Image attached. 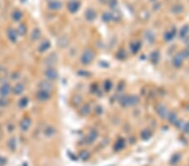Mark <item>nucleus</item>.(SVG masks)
Returning a JSON list of instances; mask_svg holds the SVG:
<instances>
[{"label":"nucleus","mask_w":189,"mask_h":166,"mask_svg":"<svg viewBox=\"0 0 189 166\" xmlns=\"http://www.w3.org/2000/svg\"><path fill=\"white\" fill-rule=\"evenodd\" d=\"M80 3L79 2H77V1H72V2H70L67 5V9L69 10V12L70 13H72V14H74V13H76L77 10L79 9L80 8Z\"/></svg>","instance_id":"12"},{"label":"nucleus","mask_w":189,"mask_h":166,"mask_svg":"<svg viewBox=\"0 0 189 166\" xmlns=\"http://www.w3.org/2000/svg\"><path fill=\"white\" fill-rule=\"evenodd\" d=\"M28 104H29V98H28L27 97H21V98L19 100L18 105L20 108H26L28 106Z\"/></svg>","instance_id":"23"},{"label":"nucleus","mask_w":189,"mask_h":166,"mask_svg":"<svg viewBox=\"0 0 189 166\" xmlns=\"http://www.w3.org/2000/svg\"><path fill=\"white\" fill-rule=\"evenodd\" d=\"M62 44H64V47L67 45L68 43H67V38L62 37V39H60V41H59V45H60V46H62Z\"/></svg>","instance_id":"37"},{"label":"nucleus","mask_w":189,"mask_h":166,"mask_svg":"<svg viewBox=\"0 0 189 166\" xmlns=\"http://www.w3.org/2000/svg\"><path fill=\"white\" fill-rule=\"evenodd\" d=\"M189 33V26L188 25H184L183 27L181 29L180 33H179V37L181 39H184L186 38Z\"/></svg>","instance_id":"24"},{"label":"nucleus","mask_w":189,"mask_h":166,"mask_svg":"<svg viewBox=\"0 0 189 166\" xmlns=\"http://www.w3.org/2000/svg\"><path fill=\"white\" fill-rule=\"evenodd\" d=\"M81 114L82 115H83V116H87V114H89V112H90V108H89V106L88 105H85V106H83L81 109Z\"/></svg>","instance_id":"31"},{"label":"nucleus","mask_w":189,"mask_h":166,"mask_svg":"<svg viewBox=\"0 0 189 166\" xmlns=\"http://www.w3.org/2000/svg\"><path fill=\"white\" fill-rule=\"evenodd\" d=\"M140 137L143 140H147L150 137H151V132L149 129H145L141 132V134H140Z\"/></svg>","instance_id":"27"},{"label":"nucleus","mask_w":189,"mask_h":166,"mask_svg":"<svg viewBox=\"0 0 189 166\" xmlns=\"http://www.w3.org/2000/svg\"><path fill=\"white\" fill-rule=\"evenodd\" d=\"M6 163V159L4 158L0 157V166H4Z\"/></svg>","instance_id":"41"},{"label":"nucleus","mask_w":189,"mask_h":166,"mask_svg":"<svg viewBox=\"0 0 189 166\" xmlns=\"http://www.w3.org/2000/svg\"><path fill=\"white\" fill-rule=\"evenodd\" d=\"M7 36H8V39L9 40V41H11L12 43H15L16 41H18L19 35L17 33V30H14V29L9 28V30H7Z\"/></svg>","instance_id":"7"},{"label":"nucleus","mask_w":189,"mask_h":166,"mask_svg":"<svg viewBox=\"0 0 189 166\" xmlns=\"http://www.w3.org/2000/svg\"><path fill=\"white\" fill-rule=\"evenodd\" d=\"M0 71H1V70H0Z\"/></svg>","instance_id":"42"},{"label":"nucleus","mask_w":189,"mask_h":166,"mask_svg":"<svg viewBox=\"0 0 189 166\" xmlns=\"http://www.w3.org/2000/svg\"><path fill=\"white\" fill-rule=\"evenodd\" d=\"M9 147L10 148V149H12V150H14L15 147H16V140L15 139H11L9 141Z\"/></svg>","instance_id":"35"},{"label":"nucleus","mask_w":189,"mask_h":166,"mask_svg":"<svg viewBox=\"0 0 189 166\" xmlns=\"http://www.w3.org/2000/svg\"><path fill=\"white\" fill-rule=\"evenodd\" d=\"M57 55L56 53H52V54L49 55L45 59V65H47L48 66H52L54 64L56 63L57 61Z\"/></svg>","instance_id":"9"},{"label":"nucleus","mask_w":189,"mask_h":166,"mask_svg":"<svg viewBox=\"0 0 189 166\" xmlns=\"http://www.w3.org/2000/svg\"><path fill=\"white\" fill-rule=\"evenodd\" d=\"M176 35V29H173L172 30H170V31H167L165 33L164 35V38L167 41H171V40H173V38L175 37Z\"/></svg>","instance_id":"22"},{"label":"nucleus","mask_w":189,"mask_h":166,"mask_svg":"<svg viewBox=\"0 0 189 166\" xmlns=\"http://www.w3.org/2000/svg\"><path fill=\"white\" fill-rule=\"evenodd\" d=\"M23 14L21 11L19 10H14V12L12 13V18L14 19L15 22H18L19 21L21 18H22Z\"/></svg>","instance_id":"26"},{"label":"nucleus","mask_w":189,"mask_h":166,"mask_svg":"<svg viewBox=\"0 0 189 166\" xmlns=\"http://www.w3.org/2000/svg\"><path fill=\"white\" fill-rule=\"evenodd\" d=\"M94 57L95 54L93 50L91 49H87L82 52L81 58H80V61L82 65L87 66V65H89L94 60Z\"/></svg>","instance_id":"1"},{"label":"nucleus","mask_w":189,"mask_h":166,"mask_svg":"<svg viewBox=\"0 0 189 166\" xmlns=\"http://www.w3.org/2000/svg\"><path fill=\"white\" fill-rule=\"evenodd\" d=\"M139 103V97L137 96L132 95V96H125L120 99V104L124 107L127 106H135Z\"/></svg>","instance_id":"2"},{"label":"nucleus","mask_w":189,"mask_h":166,"mask_svg":"<svg viewBox=\"0 0 189 166\" xmlns=\"http://www.w3.org/2000/svg\"><path fill=\"white\" fill-rule=\"evenodd\" d=\"M145 38L147 42H149L150 44H152L155 40H156V36L152 31H146L145 35Z\"/></svg>","instance_id":"19"},{"label":"nucleus","mask_w":189,"mask_h":166,"mask_svg":"<svg viewBox=\"0 0 189 166\" xmlns=\"http://www.w3.org/2000/svg\"><path fill=\"white\" fill-rule=\"evenodd\" d=\"M125 140L123 139H119L116 141V143H115L114 146H113V148H114L115 151H117L118 152V151L122 150L123 148H125Z\"/></svg>","instance_id":"17"},{"label":"nucleus","mask_w":189,"mask_h":166,"mask_svg":"<svg viewBox=\"0 0 189 166\" xmlns=\"http://www.w3.org/2000/svg\"><path fill=\"white\" fill-rule=\"evenodd\" d=\"M50 46H51L50 42L46 40V41H42L41 44L39 45V46H38V50L40 52H41V53H43V52H45L46 50H48L50 48Z\"/></svg>","instance_id":"14"},{"label":"nucleus","mask_w":189,"mask_h":166,"mask_svg":"<svg viewBox=\"0 0 189 166\" xmlns=\"http://www.w3.org/2000/svg\"><path fill=\"white\" fill-rule=\"evenodd\" d=\"M102 18H103V20H104V22H110L113 19V15L110 14V13H105V14H104V15H103Z\"/></svg>","instance_id":"32"},{"label":"nucleus","mask_w":189,"mask_h":166,"mask_svg":"<svg viewBox=\"0 0 189 166\" xmlns=\"http://www.w3.org/2000/svg\"><path fill=\"white\" fill-rule=\"evenodd\" d=\"M180 155L178 154V153H176V154H174L172 157H171V165H176V164H177L178 163V161L180 160Z\"/></svg>","instance_id":"33"},{"label":"nucleus","mask_w":189,"mask_h":166,"mask_svg":"<svg viewBox=\"0 0 189 166\" xmlns=\"http://www.w3.org/2000/svg\"><path fill=\"white\" fill-rule=\"evenodd\" d=\"M85 18L87 21H93L94 20L95 18H96V13L93 9H87L85 12Z\"/></svg>","instance_id":"16"},{"label":"nucleus","mask_w":189,"mask_h":166,"mask_svg":"<svg viewBox=\"0 0 189 166\" xmlns=\"http://www.w3.org/2000/svg\"><path fill=\"white\" fill-rule=\"evenodd\" d=\"M156 112L157 113L159 114V116L162 118H165V117H167V115H168V110H167V108L164 106V105H158L157 107H156Z\"/></svg>","instance_id":"13"},{"label":"nucleus","mask_w":189,"mask_h":166,"mask_svg":"<svg viewBox=\"0 0 189 166\" xmlns=\"http://www.w3.org/2000/svg\"><path fill=\"white\" fill-rule=\"evenodd\" d=\"M97 137H98V132L96 130L91 131L89 134L87 135V143L92 144L95 139H97Z\"/></svg>","instance_id":"18"},{"label":"nucleus","mask_w":189,"mask_h":166,"mask_svg":"<svg viewBox=\"0 0 189 166\" xmlns=\"http://www.w3.org/2000/svg\"><path fill=\"white\" fill-rule=\"evenodd\" d=\"M24 88H25L24 84L23 82H19L17 84H15L14 87L12 88V92H13L14 95L19 96V95H21L23 92H24Z\"/></svg>","instance_id":"8"},{"label":"nucleus","mask_w":189,"mask_h":166,"mask_svg":"<svg viewBox=\"0 0 189 166\" xmlns=\"http://www.w3.org/2000/svg\"><path fill=\"white\" fill-rule=\"evenodd\" d=\"M16 30H17V33H18L19 35L24 36L26 34V32H27V27H26V25L24 24H20Z\"/></svg>","instance_id":"21"},{"label":"nucleus","mask_w":189,"mask_h":166,"mask_svg":"<svg viewBox=\"0 0 189 166\" xmlns=\"http://www.w3.org/2000/svg\"><path fill=\"white\" fill-rule=\"evenodd\" d=\"M31 123L32 121L30 117H24L22 120L20 121V122H19V128H20V129H21L23 132H26V131L29 130V128H30Z\"/></svg>","instance_id":"6"},{"label":"nucleus","mask_w":189,"mask_h":166,"mask_svg":"<svg viewBox=\"0 0 189 166\" xmlns=\"http://www.w3.org/2000/svg\"><path fill=\"white\" fill-rule=\"evenodd\" d=\"M39 87H40V89H43V90L51 91V90H52L53 87H54V86H53V84H52L50 81L45 80V81H41V82L39 83Z\"/></svg>","instance_id":"10"},{"label":"nucleus","mask_w":189,"mask_h":166,"mask_svg":"<svg viewBox=\"0 0 189 166\" xmlns=\"http://www.w3.org/2000/svg\"><path fill=\"white\" fill-rule=\"evenodd\" d=\"M112 88V83L110 81H106V82L104 83V89L105 91H110V89Z\"/></svg>","instance_id":"36"},{"label":"nucleus","mask_w":189,"mask_h":166,"mask_svg":"<svg viewBox=\"0 0 189 166\" xmlns=\"http://www.w3.org/2000/svg\"><path fill=\"white\" fill-rule=\"evenodd\" d=\"M44 76L48 81H55L58 77V72L53 66H48L44 72Z\"/></svg>","instance_id":"3"},{"label":"nucleus","mask_w":189,"mask_h":166,"mask_svg":"<svg viewBox=\"0 0 189 166\" xmlns=\"http://www.w3.org/2000/svg\"><path fill=\"white\" fill-rule=\"evenodd\" d=\"M182 55V56H183V58L186 59V58H189V49H184L182 52H181Z\"/></svg>","instance_id":"38"},{"label":"nucleus","mask_w":189,"mask_h":166,"mask_svg":"<svg viewBox=\"0 0 189 166\" xmlns=\"http://www.w3.org/2000/svg\"><path fill=\"white\" fill-rule=\"evenodd\" d=\"M12 92V86L9 83H4L0 86V96L1 97H6Z\"/></svg>","instance_id":"5"},{"label":"nucleus","mask_w":189,"mask_h":166,"mask_svg":"<svg viewBox=\"0 0 189 166\" xmlns=\"http://www.w3.org/2000/svg\"><path fill=\"white\" fill-rule=\"evenodd\" d=\"M62 8V4L59 1H51L48 4V9H50V10H54V11H56V10H59Z\"/></svg>","instance_id":"15"},{"label":"nucleus","mask_w":189,"mask_h":166,"mask_svg":"<svg viewBox=\"0 0 189 166\" xmlns=\"http://www.w3.org/2000/svg\"><path fill=\"white\" fill-rule=\"evenodd\" d=\"M184 132L186 133V134H189V122H188V123H186L184 126Z\"/></svg>","instance_id":"40"},{"label":"nucleus","mask_w":189,"mask_h":166,"mask_svg":"<svg viewBox=\"0 0 189 166\" xmlns=\"http://www.w3.org/2000/svg\"><path fill=\"white\" fill-rule=\"evenodd\" d=\"M41 31L40 30V29H35L31 33V35H30V38L33 41H38L40 38H41Z\"/></svg>","instance_id":"20"},{"label":"nucleus","mask_w":189,"mask_h":166,"mask_svg":"<svg viewBox=\"0 0 189 166\" xmlns=\"http://www.w3.org/2000/svg\"><path fill=\"white\" fill-rule=\"evenodd\" d=\"M80 158H81L82 160H87L88 158H89V153L87 151H82L81 153H80Z\"/></svg>","instance_id":"34"},{"label":"nucleus","mask_w":189,"mask_h":166,"mask_svg":"<svg viewBox=\"0 0 189 166\" xmlns=\"http://www.w3.org/2000/svg\"><path fill=\"white\" fill-rule=\"evenodd\" d=\"M183 56H182V53H178V54H176L175 55V57L173 58V60H172V63H173V66L176 68H179L182 66V62H183Z\"/></svg>","instance_id":"11"},{"label":"nucleus","mask_w":189,"mask_h":166,"mask_svg":"<svg viewBox=\"0 0 189 166\" xmlns=\"http://www.w3.org/2000/svg\"><path fill=\"white\" fill-rule=\"evenodd\" d=\"M140 47H141V44H140V42L139 41H135L134 43H132L130 45V49L131 51L133 52V53H135L136 54L139 50L140 49Z\"/></svg>","instance_id":"25"},{"label":"nucleus","mask_w":189,"mask_h":166,"mask_svg":"<svg viewBox=\"0 0 189 166\" xmlns=\"http://www.w3.org/2000/svg\"><path fill=\"white\" fill-rule=\"evenodd\" d=\"M159 59H160V54H159V52L158 51H153L151 55H150V60H151V61L154 63V64H156V63H157L159 61Z\"/></svg>","instance_id":"28"},{"label":"nucleus","mask_w":189,"mask_h":166,"mask_svg":"<svg viewBox=\"0 0 189 166\" xmlns=\"http://www.w3.org/2000/svg\"><path fill=\"white\" fill-rule=\"evenodd\" d=\"M167 119L171 123H176V115L175 112H170V113H168Z\"/></svg>","instance_id":"30"},{"label":"nucleus","mask_w":189,"mask_h":166,"mask_svg":"<svg viewBox=\"0 0 189 166\" xmlns=\"http://www.w3.org/2000/svg\"><path fill=\"white\" fill-rule=\"evenodd\" d=\"M8 104V101L5 97H1L0 99V106H6Z\"/></svg>","instance_id":"39"},{"label":"nucleus","mask_w":189,"mask_h":166,"mask_svg":"<svg viewBox=\"0 0 189 166\" xmlns=\"http://www.w3.org/2000/svg\"><path fill=\"white\" fill-rule=\"evenodd\" d=\"M55 133H56V130H55L54 128H52V127H47L46 128H45V134L46 136H48V137H52L53 135L55 134Z\"/></svg>","instance_id":"29"},{"label":"nucleus","mask_w":189,"mask_h":166,"mask_svg":"<svg viewBox=\"0 0 189 166\" xmlns=\"http://www.w3.org/2000/svg\"><path fill=\"white\" fill-rule=\"evenodd\" d=\"M36 97L39 101L41 102H45V101H48L50 97H51V94H50V91L46 90H43V89H39V91H37V94H36Z\"/></svg>","instance_id":"4"}]
</instances>
